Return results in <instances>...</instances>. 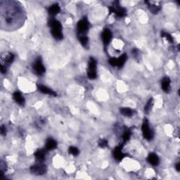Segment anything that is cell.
Masks as SVG:
<instances>
[{"label": "cell", "instance_id": "obj_1", "mask_svg": "<svg viewBox=\"0 0 180 180\" xmlns=\"http://www.w3.org/2000/svg\"><path fill=\"white\" fill-rule=\"evenodd\" d=\"M48 25L51 28V33L53 37L57 40H61L63 38L62 32V26L60 22L55 18L49 20Z\"/></svg>", "mask_w": 180, "mask_h": 180}, {"label": "cell", "instance_id": "obj_2", "mask_svg": "<svg viewBox=\"0 0 180 180\" xmlns=\"http://www.w3.org/2000/svg\"><path fill=\"white\" fill-rule=\"evenodd\" d=\"M89 28H90V23L86 17H84L77 22V30L78 36L87 35L86 34L87 33Z\"/></svg>", "mask_w": 180, "mask_h": 180}, {"label": "cell", "instance_id": "obj_3", "mask_svg": "<svg viewBox=\"0 0 180 180\" xmlns=\"http://www.w3.org/2000/svg\"><path fill=\"white\" fill-rule=\"evenodd\" d=\"M109 12L110 13H115V14L120 18L124 17L127 15V11L124 7H122L119 4L118 2H114L112 6L109 7Z\"/></svg>", "mask_w": 180, "mask_h": 180}, {"label": "cell", "instance_id": "obj_4", "mask_svg": "<svg viewBox=\"0 0 180 180\" xmlns=\"http://www.w3.org/2000/svg\"><path fill=\"white\" fill-rule=\"evenodd\" d=\"M96 66H97L96 61L93 57H90L87 69V77L90 80L96 78Z\"/></svg>", "mask_w": 180, "mask_h": 180}, {"label": "cell", "instance_id": "obj_5", "mask_svg": "<svg viewBox=\"0 0 180 180\" xmlns=\"http://www.w3.org/2000/svg\"><path fill=\"white\" fill-rule=\"evenodd\" d=\"M46 171H47V167H46V165L41 163H39L37 164H35L30 168L31 173L38 176L44 175V174H46Z\"/></svg>", "mask_w": 180, "mask_h": 180}, {"label": "cell", "instance_id": "obj_6", "mask_svg": "<svg viewBox=\"0 0 180 180\" xmlns=\"http://www.w3.org/2000/svg\"><path fill=\"white\" fill-rule=\"evenodd\" d=\"M142 131L143 136L144 137L145 139L150 141L153 139V132L150 128L148 121L146 120V119H145V120L143 122V124L142 126Z\"/></svg>", "mask_w": 180, "mask_h": 180}, {"label": "cell", "instance_id": "obj_7", "mask_svg": "<svg viewBox=\"0 0 180 180\" xmlns=\"http://www.w3.org/2000/svg\"><path fill=\"white\" fill-rule=\"evenodd\" d=\"M32 68L33 71H35V73L38 75H43L44 73H45L46 69L43 64L41 57H38L37 59L35 61V62L32 65Z\"/></svg>", "mask_w": 180, "mask_h": 180}, {"label": "cell", "instance_id": "obj_8", "mask_svg": "<svg viewBox=\"0 0 180 180\" xmlns=\"http://www.w3.org/2000/svg\"><path fill=\"white\" fill-rule=\"evenodd\" d=\"M14 55L12 53H8L4 56H2L1 58V67H4L5 68H8V67L13 63L14 60Z\"/></svg>", "mask_w": 180, "mask_h": 180}, {"label": "cell", "instance_id": "obj_9", "mask_svg": "<svg viewBox=\"0 0 180 180\" xmlns=\"http://www.w3.org/2000/svg\"><path fill=\"white\" fill-rule=\"evenodd\" d=\"M112 32L109 28H105L101 33V39L103 41L105 48H106L110 44L112 39Z\"/></svg>", "mask_w": 180, "mask_h": 180}, {"label": "cell", "instance_id": "obj_10", "mask_svg": "<svg viewBox=\"0 0 180 180\" xmlns=\"http://www.w3.org/2000/svg\"><path fill=\"white\" fill-rule=\"evenodd\" d=\"M123 145H124L123 144H122L116 146L114 150H113V157H114V158L116 160H118V161H121L124 158H125L127 156V154L123 153V151H122Z\"/></svg>", "mask_w": 180, "mask_h": 180}, {"label": "cell", "instance_id": "obj_11", "mask_svg": "<svg viewBox=\"0 0 180 180\" xmlns=\"http://www.w3.org/2000/svg\"><path fill=\"white\" fill-rule=\"evenodd\" d=\"M13 100L17 104L21 106H24L25 103H26V100L23 96L21 95V94L18 92H16L13 94Z\"/></svg>", "mask_w": 180, "mask_h": 180}, {"label": "cell", "instance_id": "obj_12", "mask_svg": "<svg viewBox=\"0 0 180 180\" xmlns=\"http://www.w3.org/2000/svg\"><path fill=\"white\" fill-rule=\"evenodd\" d=\"M37 87H38L39 91H40V92L44 94V95H51L53 96H57L56 92H55L54 91L51 90V89H49L47 87H46V86L40 85H38Z\"/></svg>", "mask_w": 180, "mask_h": 180}, {"label": "cell", "instance_id": "obj_13", "mask_svg": "<svg viewBox=\"0 0 180 180\" xmlns=\"http://www.w3.org/2000/svg\"><path fill=\"white\" fill-rule=\"evenodd\" d=\"M46 151V149L45 150H44V149H39V150L35 151L34 156L35 157V159L37 160L39 163H42L44 162V160H45Z\"/></svg>", "mask_w": 180, "mask_h": 180}, {"label": "cell", "instance_id": "obj_14", "mask_svg": "<svg viewBox=\"0 0 180 180\" xmlns=\"http://www.w3.org/2000/svg\"><path fill=\"white\" fill-rule=\"evenodd\" d=\"M147 161L150 163L151 165L156 166L159 164L160 160L158 156L156 153H149L147 157Z\"/></svg>", "mask_w": 180, "mask_h": 180}, {"label": "cell", "instance_id": "obj_15", "mask_svg": "<svg viewBox=\"0 0 180 180\" xmlns=\"http://www.w3.org/2000/svg\"><path fill=\"white\" fill-rule=\"evenodd\" d=\"M57 147V142L56 141L52 139V138H49L46 140V144H45V148L46 151H51L54 150Z\"/></svg>", "mask_w": 180, "mask_h": 180}, {"label": "cell", "instance_id": "obj_16", "mask_svg": "<svg viewBox=\"0 0 180 180\" xmlns=\"http://www.w3.org/2000/svg\"><path fill=\"white\" fill-rule=\"evenodd\" d=\"M170 79L168 77H164L162 80L161 82V88L163 91H164L165 92L168 93L170 90Z\"/></svg>", "mask_w": 180, "mask_h": 180}, {"label": "cell", "instance_id": "obj_17", "mask_svg": "<svg viewBox=\"0 0 180 180\" xmlns=\"http://www.w3.org/2000/svg\"><path fill=\"white\" fill-rule=\"evenodd\" d=\"M127 59V54H122L118 59H116L115 60V67L121 68L124 65Z\"/></svg>", "mask_w": 180, "mask_h": 180}, {"label": "cell", "instance_id": "obj_18", "mask_svg": "<svg viewBox=\"0 0 180 180\" xmlns=\"http://www.w3.org/2000/svg\"><path fill=\"white\" fill-rule=\"evenodd\" d=\"M60 12H61V8L58 4H54L53 5H51V6L48 9V12L49 14L51 16L56 15L59 13H60Z\"/></svg>", "mask_w": 180, "mask_h": 180}, {"label": "cell", "instance_id": "obj_19", "mask_svg": "<svg viewBox=\"0 0 180 180\" xmlns=\"http://www.w3.org/2000/svg\"><path fill=\"white\" fill-rule=\"evenodd\" d=\"M145 3L148 5V8L149 10L151 11V12L153 14H156V13H158L160 9H161V7L160 6H158V5H155V4H151L150 2L148 1H146Z\"/></svg>", "mask_w": 180, "mask_h": 180}, {"label": "cell", "instance_id": "obj_20", "mask_svg": "<svg viewBox=\"0 0 180 180\" xmlns=\"http://www.w3.org/2000/svg\"><path fill=\"white\" fill-rule=\"evenodd\" d=\"M120 112L122 115L126 117H132L134 114V111L129 108H120Z\"/></svg>", "mask_w": 180, "mask_h": 180}, {"label": "cell", "instance_id": "obj_21", "mask_svg": "<svg viewBox=\"0 0 180 180\" xmlns=\"http://www.w3.org/2000/svg\"><path fill=\"white\" fill-rule=\"evenodd\" d=\"M132 135V131L131 129H127L126 130H124L123 134V144H124L127 142L130 139V137H131Z\"/></svg>", "mask_w": 180, "mask_h": 180}, {"label": "cell", "instance_id": "obj_22", "mask_svg": "<svg viewBox=\"0 0 180 180\" xmlns=\"http://www.w3.org/2000/svg\"><path fill=\"white\" fill-rule=\"evenodd\" d=\"M78 39L80 41V43H81L82 45L84 46L85 48L87 47L88 42H89V38L87 35L78 36Z\"/></svg>", "mask_w": 180, "mask_h": 180}, {"label": "cell", "instance_id": "obj_23", "mask_svg": "<svg viewBox=\"0 0 180 180\" xmlns=\"http://www.w3.org/2000/svg\"><path fill=\"white\" fill-rule=\"evenodd\" d=\"M153 99L151 98L148 101L147 103H146V106L144 107V111L146 113H148L151 111V110L152 109V107L153 106Z\"/></svg>", "mask_w": 180, "mask_h": 180}, {"label": "cell", "instance_id": "obj_24", "mask_svg": "<svg viewBox=\"0 0 180 180\" xmlns=\"http://www.w3.org/2000/svg\"><path fill=\"white\" fill-rule=\"evenodd\" d=\"M161 37L167 39V40L169 41V42H170V43L174 42L173 37H172V35L170 34V33H167L165 32H161Z\"/></svg>", "mask_w": 180, "mask_h": 180}, {"label": "cell", "instance_id": "obj_25", "mask_svg": "<svg viewBox=\"0 0 180 180\" xmlns=\"http://www.w3.org/2000/svg\"><path fill=\"white\" fill-rule=\"evenodd\" d=\"M68 152L69 153L73 155L74 156H77L79 154V150L75 146H70L68 148Z\"/></svg>", "mask_w": 180, "mask_h": 180}, {"label": "cell", "instance_id": "obj_26", "mask_svg": "<svg viewBox=\"0 0 180 180\" xmlns=\"http://www.w3.org/2000/svg\"><path fill=\"white\" fill-rule=\"evenodd\" d=\"M98 144L101 148H106L109 145V142H108V140L102 139L99 141Z\"/></svg>", "mask_w": 180, "mask_h": 180}, {"label": "cell", "instance_id": "obj_27", "mask_svg": "<svg viewBox=\"0 0 180 180\" xmlns=\"http://www.w3.org/2000/svg\"><path fill=\"white\" fill-rule=\"evenodd\" d=\"M0 132H1V134L2 136H5L7 134V128L4 124H2L1 126V129H0Z\"/></svg>", "mask_w": 180, "mask_h": 180}, {"label": "cell", "instance_id": "obj_28", "mask_svg": "<svg viewBox=\"0 0 180 180\" xmlns=\"http://www.w3.org/2000/svg\"><path fill=\"white\" fill-rule=\"evenodd\" d=\"M176 170L179 172L180 171V164H179V163H177V164L176 165Z\"/></svg>", "mask_w": 180, "mask_h": 180}]
</instances>
